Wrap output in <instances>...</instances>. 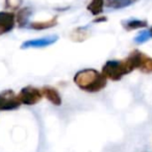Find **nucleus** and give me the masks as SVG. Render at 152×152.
<instances>
[{
    "label": "nucleus",
    "mask_w": 152,
    "mask_h": 152,
    "mask_svg": "<svg viewBox=\"0 0 152 152\" xmlns=\"http://www.w3.org/2000/svg\"><path fill=\"white\" fill-rule=\"evenodd\" d=\"M149 34H150V37H152V27L149 29Z\"/></svg>",
    "instance_id": "nucleus-18"
},
{
    "label": "nucleus",
    "mask_w": 152,
    "mask_h": 152,
    "mask_svg": "<svg viewBox=\"0 0 152 152\" xmlns=\"http://www.w3.org/2000/svg\"><path fill=\"white\" fill-rule=\"evenodd\" d=\"M22 4V0H5V7L11 10H18Z\"/></svg>",
    "instance_id": "nucleus-15"
},
{
    "label": "nucleus",
    "mask_w": 152,
    "mask_h": 152,
    "mask_svg": "<svg viewBox=\"0 0 152 152\" xmlns=\"http://www.w3.org/2000/svg\"><path fill=\"white\" fill-rule=\"evenodd\" d=\"M16 16L11 12H0V34L12 31L15 27Z\"/></svg>",
    "instance_id": "nucleus-6"
},
{
    "label": "nucleus",
    "mask_w": 152,
    "mask_h": 152,
    "mask_svg": "<svg viewBox=\"0 0 152 152\" xmlns=\"http://www.w3.org/2000/svg\"><path fill=\"white\" fill-rule=\"evenodd\" d=\"M132 71V68L129 66L126 59H123V61H107L102 67L101 73L106 79L118 81L122 79L124 75H127Z\"/></svg>",
    "instance_id": "nucleus-2"
},
{
    "label": "nucleus",
    "mask_w": 152,
    "mask_h": 152,
    "mask_svg": "<svg viewBox=\"0 0 152 152\" xmlns=\"http://www.w3.org/2000/svg\"><path fill=\"white\" fill-rule=\"evenodd\" d=\"M125 59L132 70L139 69L144 73H152V57L148 56L142 51L137 49L132 50Z\"/></svg>",
    "instance_id": "nucleus-3"
},
{
    "label": "nucleus",
    "mask_w": 152,
    "mask_h": 152,
    "mask_svg": "<svg viewBox=\"0 0 152 152\" xmlns=\"http://www.w3.org/2000/svg\"><path fill=\"white\" fill-rule=\"evenodd\" d=\"M137 0H106L105 4L112 9H123L132 4Z\"/></svg>",
    "instance_id": "nucleus-12"
},
{
    "label": "nucleus",
    "mask_w": 152,
    "mask_h": 152,
    "mask_svg": "<svg viewBox=\"0 0 152 152\" xmlns=\"http://www.w3.org/2000/svg\"><path fill=\"white\" fill-rule=\"evenodd\" d=\"M57 24V18L53 17L52 19L46 20V21H38V22H32L30 23L29 27L31 29L36 30H43V29H48Z\"/></svg>",
    "instance_id": "nucleus-9"
},
{
    "label": "nucleus",
    "mask_w": 152,
    "mask_h": 152,
    "mask_svg": "<svg viewBox=\"0 0 152 152\" xmlns=\"http://www.w3.org/2000/svg\"><path fill=\"white\" fill-rule=\"evenodd\" d=\"M101 21H106V18L105 17H102V18H97L95 20V22H101Z\"/></svg>",
    "instance_id": "nucleus-17"
},
{
    "label": "nucleus",
    "mask_w": 152,
    "mask_h": 152,
    "mask_svg": "<svg viewBox=\"0 0 152 152\" xmlns=\"http://www.w3.org/2000/svg\"><path fill=\"white\" fill-rule=\"evenodd\" d=\"M18 97H19L22 104L34 105L42 100L43 94L42 91L38 88H34L32 86H27V87H24L23 89H21V91L18 94Z\"/></svg>",
    "instance_id": "nucleus-4"
},
{
    "label": "nucleus",
    "mask_w": 152,
    "mask_h": 152,
    "mask_svg": "<svg viewBox=\"0 0 152 152\" xmlns=\"http://www.w3.org/2000/svg\"><path fill=\"white\" fill-rule=\"evenodd\" d=\"M57 39L58 38L56 36H51L42 39H37V40H29L24 42L21 45V48L26 49V48H42V47H47L49 45L54 44L57 41Z\"/></svg>",
    "instance_id": "nucleus-7"
},
{
    "label": "nucleus",
    "mask_w": 152,
    "mask_h": 152,
    "mask_svg": "<svg viewBox=\"0 0 152 152\" xmlns=\"http://www.w3.org/2000/svg\"><path fill=\"white\" fill-rule=\"evenodd\" d=\"M73 81L80 90L88 93H98L107 85V79L95 69H83L74 75Z\"/></svg>",
    "instance_id": "nucleus-1"
},
{
    "label": "nucleus",
    "mask_w": 152,
    "mask_h": 152,
    "mask_svg": "<svg viewBox=\"0 0 152 152\" xmlns=\"http://www.w3.org/2000/svg\"><path fill=\"white\" fill-rule=\"evenodd\" d=\"M31 13L32 12L29 7H24V9H21L18 12L17 16H16V22L20 27H24L27 24L28 19L31 16Z\"/></svg>",
    "instance_id": "nucleus-10"
},
{
    "label": "nucleus",
    "mask_w": 152,
    "mask_h": 152,
    "mask_svg": "<svg viewBox=\"0 0 152 152\" xmlns=\"http://www.w3.org/2000/svg\"><path fill=\"white\" fill-rule=\"evenodd\" d=\"M150 38V34L149 31H142L135 37L134 39V42L135 43H139V44H142V43H145L146 41H148Z\"/></svg>",
    "instance_id": "nucleus-16"
},
{
    "label": "nucleus",
    "mask_w": 152,
    "mask_h": 152,
    "mask_svg": "<svg viewBox=\"0 0 152 152\" xmlns=\"http://www.w3.org/2000/svg\"><path fill=\"white\" fill-rule=\"evenodd\" d=\"M18 95L12 90H5L0 93V110H14L21 105Z\"/></svg>",
    "instance_id": "nucleus-5"
},
{
    "label": "nucleus",
    "mask_w": 152,
    "mask_h": 152,
    "mask_svg": "<svg viewBox=\"0 0 152 152\" xmlns=\"http://www.w3.org/2000/svg\"><path fill=\"white\" fill-rule=\"evenodd\" d=\"M148 25L147 21H142V20H129L124 24L125 29L127 30H133L137 28H144Z\"/></svg>",
    "instance_id": "nucleus-13"
},
{
    "label": "nucleus",
    "mask_w": 152,
    "mask_h": 152,
    "mask_svg": "<svg viewBox=\"0 0 152 152\" xmlns=\"http://www.w3.org/2000/svg\"><path fill=\"white\" fill-rule=\"evenodd\" d=\"M104 5V0H91L88 5V11L94 16H98L102 13Z\"/></svg>",
    "instance_id": "nucleus-11"
},
{
    "label": "nucleus",
    "mask_w": 152,
    "mask_h": 152,
    "mask_svg": "<svg viewBox=\"0 0 152 152\" xmlns=\"http://www.w3.org/2000/svg\"><path fill=\"white\" fill-rule=\"evenodd\" d=\"M41 91H42L43 97L46 98V99L48 100L49 102H51L53 105L59 106L61 104V97L56 89L46 86V87L43 88Z\"/></svg>",
    "instance_id": "nucleus-8"
},
{
    "label": "nucleus",
    "mask_w": 152,
    "mask_h": 152,
    "mask_svg": "<svg viewBox=\"0 0 152 152\" xmlns=\"http://www.w3.org/2000/svg\"><path fill=\"white\" fill-rule=\"evenodd\" d=\"M89 37V34L83 28H77L71 34V39L75 42H83Z\"/></svg>",
    "instance_id": "nucleus-14"
}]
</instances>
